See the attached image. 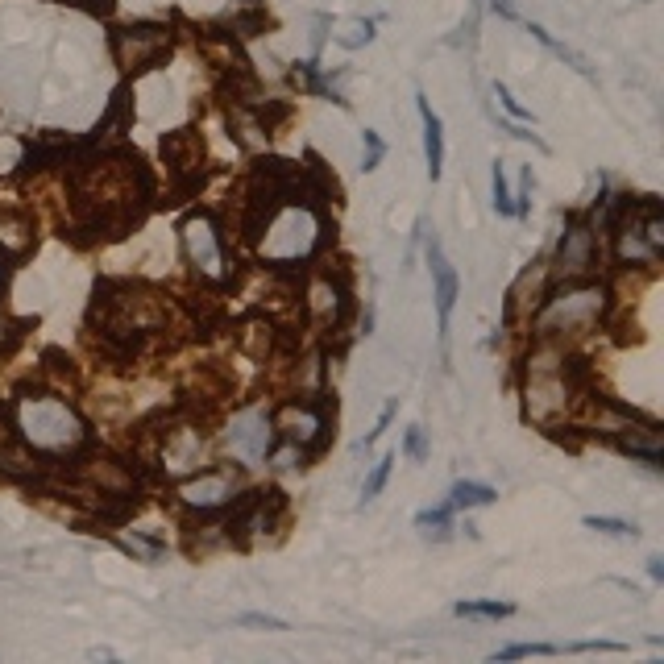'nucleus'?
Returning a JSON list of instances; mask_svg holds the SVG:
<instances>
[{
	"instance_id": "f257e3e1",
	"label": "nucleus",
	"mask_w": 664,
	"mask_h": 664,
	"mask_svg": "<svg viewBox=\"0 0 664 664\" xmlns=\"http://www.w3.org/2000/svg\"><path fill=\"white\" fill-rule=\"evenodd\" d=\"M113 50L125 71H150L171 50V30H162V25H129V30L113 34Z\"/></svg>"
},
{
	"instance_id": "f03ea898",
	"label": "nucleus",
	"mask_w": 664,
	"mask_h": 664,
	"mask_svg": "<svg viewBox=\"0 0 664 664\" xmlns=\"http://www.w3.org/2000/svg\"><path fill=\"white\" fill-rule=\"evenodd\" d=\"M598 308H602V287H598V283L577 287V291H569V295L548 299V308H544V316H540V328H544V332L577 328V324H586Z\"/></svg>"
},
{
	"instance_id": "7ed1b4c3",
	"label": "nucleus",
	"mask_w": 664,
	"mask_h": 664,
	"mask_svg": "<svg viewBox=\"0 0 664 664\" xmlns=\"http://www.w3.org/2000/svg\"><path fill=\"white\" fill-rule=\"evenodd\" d=\"M30 428L38 432V445H59V449L67 445L71 449V445H79V440H83V424H79V415L67 403H34Z\"/></svg>"
},
{
	"instance_id": "20e7f679",
	"label": "nucleus",
	"mask_w": 664,
	"mask_h": 664,
	"mask_svg": "<svg viewBox=\"0 0 664 664\" xmlns=\"http://www.w3.org/2000/svg\"><path fill=\"white\" fill-rule=\"evenodd\" d=\"M183 245H187V258L196 262L200 274H208V279H220L225 274V258H220V233L208 216H191L183 225Z\"/></svg>"
},
{
	"instance_id": "39448f33",
	"label": "nucleus",
	"mask_w": 664,
	"mask_h": 664,
	"mask_svg": "<svg viewBox=\"0 0 664 664\" xmlns=\"http://www.w3.org/2000/svg\"><path fill=\"white\" fill-rule=\"evenodd\" d=\"M598 262V233L586 225H573L557 245V279H581Z\"/></svg>"
},
{
	"instance_id": "423d86ee",
	"label": "nucleus",
	"mask_w": 664,
	"mask_h": 664,
	"mask_svg": "<svg viewBox=\"0 0 664 664\" xmlns=\"http://www.w3.org/2000/svg\"><path fill=\"white\" fill-rule=\"evenodd\" d=\"M428 266H432V287H436V316H440V337H449V320H453V308H457V270L453 262L445 258V249H440V241L432 237L428 241Z\"/></svg>"
},
{
	"instance_id": "0eeeda50",
	"label": "nucleus",
	"mask_w": 664,
	"mask_h": 664,
	"mask_svg": "<svg viewBox=\"0 0 664 664\" xmlns=\"http://www.w3.org/2000/svg\"><path fill=\"white\" fill-rule=\"evenodd\" d=\"M229 445L241 461H262L270 453V420L266 411H241L229 428Z\"/></svg>"
},
{
	"instance_id": "6e6552de",
	"label": "nucleus",
	"mask_w": 664,
	"mask_h": 664,
	"mask_svg": "<svg viewBox=\"0 0 664 664\" xmlns=\"http://www.w3.org/2000/svg\"><path fill=\"white\" fill-rule=\"evenodd\" d=\"M415 108H420V121H424V158H428V179L436 183L440 171H445V125L432 113V104L424 100V92L415 96Z\"/></svg>"
},
{
	"instance_id": "1a4fd4ad",
	"label": "nucleus",
	"mask_w": 664,
	"mask_h": 664,
	"mask_svg": "<svg viewBox=\"0 0 664 664\" xmlns=\"http://www.w3.org/2000/svg\"><path fill=\"white\" fill-rule=\"evenodd\" d=\"M619 449L623 453H631V457H640L648 469H664L660 461V445H664V440H660V432H656V424H648V428H623L619 436Z\"/></svg>"
},
{
	"instance_id": "9d476101",
	"label": "nucleus",
	"mask_w": 664,
	"mask_h": 664,
	"mask_svg": "<svg viewBox=\"0 0 664 664\" xmlns=\"http://www.w3.org/2000/svg\"><path fill=\"white\" fill-rule=\"evenodd\" d=\"M179 494H183V503H187V507L208 511V507H220L225 498H233V486H229L225 474H204V478H196V482H187Z\"/></svg>"
},
{
	"instance_id": "9b49d317",
	"label": "nucleus",
	"mask_w": 664,
	"mask_h": 664,
	"mask_svg": "<svg viewBox=\"0 0 664 664\" xmlns=\"http://www.w3.org/2000/svg\"><path fill=\"white\" fill-rule=\"evenodd\" d=\"M162 154L175 162V171H191V166H200V158H204V142L191 129H179L162 142Z\"/></svg>"
},
{
	"instance_id": "f8f14e48",
	"label": "nucleus",
	"mask_w": 664,
	"mask_h": 664,
	"mask_svg": "<svg viewBox=\"0 0 664 664\" xmlns=\"http://www.w3.org/2000/svg\"><path fill=\"white\" fill-rule=\"evenodd\" d=\"M494 498H498V490H494V486H486V482H457V486L449 490V507H453V511L490 507Z\"/></svg>"
},
{
	"instance_id": "ddd939ff",
	"label": "nucleus",
	"mask_w": 664,
	"mask_h": 664,
	"mask_svg": "<svg viewBox=\"0 0 664 664\" xmlns=\"http://www.w3.org/2000/svg\"><path fill=\"white\" fill-rule=\"evenodd\" d=\"M532 38H536V42H544V46H548L552 54H557V59H561V63H569V67H573L577 75H586V79H594V67H590V59H586V54H577L573 46L557 42V38H552V34L544 30V25H532Z\"/></svg>"
},
{
	"instance_id": "4468645a",
	"label": "nucleus",
	"mask_w": 664,
	"mask_h": 664,
	"mask_svg": "<svg viewBox=\"0 0 664 664\" xmlns=\"http://www.w3.org/2000/svg\"><path fill=\"white\" fill-rule=\"evenodd\" d=\"M453 611H457L461 619H511L515 606H511V602H457Z\"/></svg>"
},
{
	"instance_id": "2eb2a0df",
	"label": "nucleus",
	"mask_w": 664,
	"mask_h": 664,
	"mask_svg": "<svg viewBox=\"0 0 664 664\" xmlns=\"http://www.w3.org/2000/svg\"><path fill=\"white\" fill-rule=\"evenodd\" d=\"M490 187H494V212H498V216H515V200H511V183H507V171H503V162H494Z\"/></svg>"
},
{
	"instance_id": "dca6fc26",
	"label": "nucleus",
	"mask_w": 664,
	"mask_h": 664,
	"mask_svg": "<svg viewBox=\"0 0 664 664\" xmlns=\"http://www.w3.org/2000/svg\"><path fill=\"white\" fill-rule=\"evenodd\" d=\"M337 42L345 46V50H357V46H370L374 42V21H345L341 25V34H337Z\"/></svg>"
},
{
	"instance_id": "f3484780",
	"label": "nucleus",
	"mask_w": 664,
	"mask_h": 664,
	"mask_svg": "<svg viewBox=\"0 0 664 664\" xmlns=\"http://www.w3.org/2000/svg\"><path fill=\"white\" fill-rule=\"evenodd\" d=\"M561 644H511V648H498L490 660L494 664H507V660H523V656H557Z\"/></svg>"
},
{
	"instance_id": "a211bd4d",
	"label": "nucleus",
	"mask_w": 664,
	"mask_h": 664,
	"mask_svg": "<svg viewBox=\"0 0 664 664\" xmlns=\"http://www.w3.org/2000/svg\"><path fill=\"white\" fill-rule=\"evenodd\" d=\"M391 465H395V453H386L374 469H370V478H366V486H362V503H374V498L382 494V486H386V478H391Z\"/></svg>"
},
{
	"instance_id": "6ab92c4d",
	"label": "nucleus",
	"mask_w": 664,
	"mask_h": 664,
	"mask_svg": "<svg viewBox=\"0 0 664 664\" xmlns=\"http://www.w3.org/2000/svg\"><path fill=\"white\" fill-rule=\"evenodd\" d=\"M586 528H590V532H606V536H640V528H635V523L606 519V515H586Z\"/></svg>"
},
{
	"instance_id": "aec40b11",
	"label": "nucleus",
	"mask_w": 664,
	"mask_h": 664,
	"mask_svg": "<svg viewBox=\"0 0 664 664\" xmlns=\"http://www.w3.org/2000/svg\"><path fill=\"white\" fill-rule=\"evenodd\" d=\"M403 453H407L411 461H424V457H428V436H424L420 424H411V428H407V436H403Z\"/></svg>"
},
{
	"instance_id": "412c9836",
	"label": "nucleus",
	"mask_w": 664,
	"mask_h": 664,
	"mask_svg": "<svg viewBox=\"0 0 664 664\" xmlns=\"http://www.w3.org/2000/svg\"><path fill=\"white\" fill-rule=\"evenodd\" d=\"M449 519H453V507L445 503V507H432V511H420V515H415V528H440V536H445Z\"/></svg>"
},
{
	"instance_id": "4be33fe9",
	"label": "nucleus",
	"mask_w": 664,
	"mask_h": 664,
	"mask_svg": "<svg viewBox=\"0 0 664 664\" xmlns=\"http://www.w3.org/2000/svg\"><path fill=\"white\" fill-rule=\"evenodd\" d=\"M494 100L503 104V108H507V113H511L515 121H536V117L528 113V108H523V104H519V100L511 96V88H507V83H494Z\"/></svg>"
},
{
	"instance_id": "5701e85b",
	"label": "nucleus",
	"mask_w": 664,
	"mask_h": 664,
	"mask_svg": "<svg viewBox=\"0 0 664 664\" xmlns=\"http://www.w3.org/2000/svg\"><path fill=\"white\" fill-rule=\"evenodd\" d=\"M395 407H399V399H391V403H386L382 407V415H378V424H374V432H366L362 440H357V449H370L374 445V440L386 432V428H391V420H395Z\"/></svg>"
},
{
	"instance_id": "b1692460",
	"label": "nucleus",
	"mask_w": 664,
	"mask_h": 664,
	"mask_svg": "<svg viewBox=\"0 0 664 664\" xmlns=\"http://www.w3.org/2000/svg\"><path fill=\"white\" fill-rule=\"evenodd\" d=\"M386 158V142H382V137L374 133V129H366V154H362V166H366V171H374V166Z\"/></svg>"
},
{
	"instance_id": "393cba45",
	"label": "nucleus",
	"mask_w": 664,
	"mask_h": 664,
	"mask_svg": "<svg viewBox=\"0 0 664 664\" xmlns=\"http://www.w3.org/2000/svg\"><path fill=\"white\" fill-rule=\"evenodd\" d=\"M237 627H262V631H287V623L283 619H274V615H237Z\"/></svg>"
},
{
	"instance_id": "a878e982",
	"label": "nucleus",
	"mask_w": 664,
	"mask_h": 664,
	"mask_svg": "<svg viewBox=\"0 0 664 664\" xmlns=\"http://www.w3.org/2000/svg\"><path fill=\"white\" fill-rule=\"evenodd\" d=\"M528 208H532V171H523L519 196H515V216H528Z\"/></svg>"
},
{
	"instance_id": "bb28decb",
	"label": "nucleus",
	"mask_w": 664,
	"mask_h": 664,
	"mask_svg": "<svg viewBox=\"0 0 664 664\" xmlns=\"http://www.w3.org/2000/svg\"><path fill=\"white\" fill-rule=\"evenodd\" d=\"M490 5H494V13H503L507 21H515V17H519V9H515V0H490Z\"/></svg>"
},
{
	"instance_id": "cd10ccee",
	"label": "nucleus",
	"mask_w": 664,
	"mask_h": 664,
	"mask_svg": "<svg viewBox=\"0 0 664 664\" xmlns=\"http://www.w3.org/2000/svg\"><path fill=\"white\" fill-rule=\"evenodd\" d=\"M648 577H652V581H664V561H660V557L648 561Z\"/></svg>"
},
{
	"instance_id": "c85d7f7f",
	"label": "nucleus",
	"mask_w": 664,
	"mask_h": 664,
	"mask_svg": "<svg viewBox=\"0 0 664 664\" xmlns=\"http://www.w3.org/2000/svg\"><path fill=\"white\" fill-rule=\"evenodd\" d=\"M249 5H254V0H249Z\"/></svg>"
}]
</instances>
